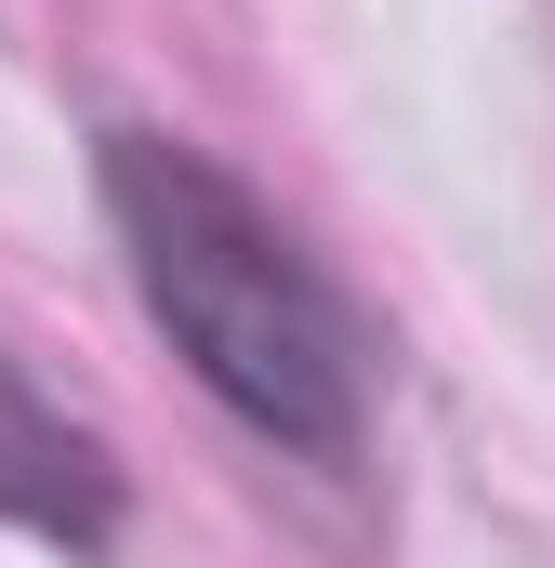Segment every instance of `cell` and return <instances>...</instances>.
I'll return each mask as SVG.
<instances>
[{
	"instance_id": "2",
	"label": "cell",
	"mask_w": 555,
	"mask_h": 568,
	"mask_svg": "<svg viewBox=\"0 0 555 568\" xmlns=\"http://www.w3.org/2000/svg\"><path fill=\"white\" fill-rule=\"evenodd\" d=\"M120 463H107V436L80 424V410H53L40 384H27V357L0 344V529H27V542H53V556H107L120 542Z\"/></svg>"
},
{
	"instance_id": "1",
	"label": "cell",
	"mask_w": 555,
	"mask_h": 568,
	"mask_svg": "<svg viewBox=\"0 0 555 568\" xmlns=\"http://www.w3.org/2000/svg\"><path fill=\"white\" fill-rule=\"evenodd\" d=\"M93 199L120 225V265H133L145 317L172 331V357L265 449L344 463L357 424H371V344H357V304L331 291V265L185 133L120 120L93 145Z\"/></svg>"
}]
</instances>
